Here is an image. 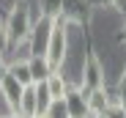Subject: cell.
Listing matches in <instances>:
<instances>
[{
  "label": "cell",
  "instance_id": "6da1fadb",
  "mask_svg": "<svg viewBox=\"0 0 126 118\" xmlns=\"http://www.w3.org/2000/svg\"><path fill=\"white\" fill-rule=\"evenodd\" d=\"M33 8L28 0H16L11 6L8 17H6V33H8V47H19V44H28V38L33 33Z\"/></svg>",
  "mask_w": 126,
  "mask_h": 118
},
{
  "label": "cell",
  "instance_id": "7a4b0ae2",
  "mask_svg": "<svg viewBox=\"0 0 126 118\" xmlns=\"http://www.w3.org/2000/svg\"><path fill=\"white\" fill-rule=\"evenodd\" d=\"M44 55L55 71H60L69 61V22L63 17L52 19V33H49V44H47Z\"/></svg>",
  "mask_w": 126,
  "mask_h": 118
},
{
  "label": "cell",
  "instance_id": "3957f363",
  "mask_svg": "<svg viewBox=\"0 0 126 118\" xmlns=\"http://www.w3.org/2000/svg\"><path fill=\"white\" fill-rule=\"evenodd\" d=\"M79 85L85 88V91H93V88H104V85H107L104 66H101V61H99L93 52H88L85 61H82V77H79Z\"/></svg>",
  "mask_w": 126,
  "mask_h": 118
},
{
  "label": "cell",
  "instance_id": "277c9868",
  "mask_svg": "<svg viewBox=\"0 0 126 118\" xmlns=\"http://www.w3.org/2000/svg\"><path fill=\"white\" fill-rule=\"evenodd\" d=\"M49 33H52V19L38 14L36 25H33V33H30V38H28L30 55H44V52H47V44H49Z\"/></svg>",
  "mask_w": 126,
  "mask_h": 118
},
{
  "label": "cell",
  "instance_id": "5b68a950",
  "mask_svg": "<svg viewBox=\"0 0 126 118\" xmlns=\"http://www.w3.org/2000/svg\"><path fill=\"white\" fill-rule=\"evenodd\" d=\"M91 11H93L91 0H63L60 17L66 19L69 25H85L88 19H91Z\"/></svg>",
  "mask_w": 126,
  "mask_h": 118
},
{
  "label": "cell",
  "instance_id": "8992f818",
  "mask_svg": "<svg viewBox=\"0 0 126 118\" xmlns=\"http://www.w3.org/2000/svg\"><path fill=\"white\" fill-rule=\"evenodd\" d=\"M25 88L28 85H22L16 80V77H11V74H6V80L0 83V96L6 99V107H8V113H19V102H22V93H25Z\"/></svg>",
  "mask_w": 126,
  "mask_h": 118
},
{
  "label": "cell",
  "instance_id": "52a82bcc",
  "mask_svg": "<svg viewBox=\"0 0 126 118\" xmlns=\"http://www.w3.org/2000/svg\"><path fill=\"white\" fill-rule=\"evenodd\" d=\"M66 99V107H69V115L71 118H91V110H88V91L82 85H71L69 93L63 96Z\"/></svg>",
  "mask_w": 126,
  "mask_h": 118
},
{
  "label": "cell",
  "instance_id": "ba28073f",
  "mask_svg": "<svg viewBox=\"0 0 126 118\" xmlns=\"http://www.w3.org/2000/svg\"><path fill=\"white\" fill-rule=\"evenodd\" d=\"M71 85H77V83H69V77L60 74V71H52V74L47 77V91H49L52 99H63V96L69 93Z\"/></svg>",
  "mask_w": 126,
  "mask_h": 118
},
{
  "label": "cell",
  "instance_id": "9c48e42d",
  "mask_svg": "<svg viewBox=\"0 0 126 118\" xmlns=\"http://www.w3.org/2000/svg\"><path fill=\"white\" fill-rule=\"evenodd\" d=\"M28 63H30V74H33V83H47V77L55 71L47 61V55H30L28 58Z\"/></svg>",
  "mask_w": 126,
  "mask_h": 118
},
{
  "label": "cell",
  "instance_id": "30bf717a",
  "mask_svg": "<svg viewBox=\"0 0 126 118\" xmlns=\"http://www.w3.org/2000/svg\"><path fill=\"white\" fill-rule=\"evenodd\" d=\"M19 118H36V85H28L19 102Z\"/></svg>",
  "mask_w": 126,
  "mask_h": 118
},
{
  "label": "cell",
  "instance_id": "8fae6325",
  "mask_svg": "<svg viewBox=\"0 0 126 118\" xmlns=\"http://www.w3.org/2000/svg\"><path fill=\"white\" fill-rule=\"evenodd\" d=\"M28 58H30V55H28ZM28 58H25V61H14V63H8V74L16 77L22 85H33V74H30V63H28Z\"/></svg>",
  "mask_w": 126,
  "mask_h": 118
},
{
  "label": "cell",
  "instance_id": "7c38bea8",
  "mask_svg": "<svg viewBox=\"0 0 126 118\" xmlns=\"http://www.w3.org/2000/svg\"><path fill=\"white\" fill-rule=\"evenodd\" d=\"M38 14L41 17H49V19H58L60 11H63V0H38Z\"/></svg>",
  "mask_w": 126,
  "mask_h": 118
},
{
  "label": "cell",
  "instance_id": "4fadbf2b",
  "mask_svg": "<svg viewBox=\"0 0 126 118\" xmlns=\"http://www.w3.org/2000/svg\"><path fill=\"white\" fill-rule=\"evenodd\" d=\"M44 118H71L69 107H66V99H52L49 107H47V113H44Z\"/></svg>",
  "mask_w": 126,
  "mask_h": 118
},
{
  "label": "cell",
  "instance_id": "5bb4252c",
  "mask_svg": "<svg viewBox=\"0 0 126 118\" xmlns=\"http://www.w3.org/2000/svg\"><path fill=\"white\" fill-rule=\"evenodd\" d=\"M107 118H126V107H123V104H110Z\"/></svg>",
  "mask_w": 126,
  "mask_h": 118
},
{
  "label": "cell",
  "instance_id": "9a60e30c",
  "mask_svg": "<svg viewBox=\"0 0 126 118\" xmlns=\"http://www.w3.org/2000/svg\"><path fill=\"white\" fill-rule=\"evenodd\" d=\"M118 99H121V104L126 107V71H123V77H121V83H118Z\"/></svg>",
  "mask_w": 126,
  "mask_h": 118
},
{
  "label": "cell",
  "instance_id": "2e32d148",
  "mask_svg": "<svg viewBox=\"0 0 126 118\" xmlns=\"http://www.w3.org/2000/svg\"><path fill=\"white\" fill-rule=\"evenodd\" d=\"M8 50V33H6V22H0V52Z\"/></svg>",
  "mask_w": 126,
  "mask_h": 118
},
{
  "label": "cell",
  "instance_id": "e0dca14e",
  "mask_svg": "<svg viewBox=\"0 0 126 118\" xmlns=\"http://www.w3.org/2000/svg\"><path fill=\"white\" fill-rule=\"evenodd\" d=\"M110 6H112L118 14H123V17H126V0H110Z\"/></svg>",
  "mask_w": 126,
  "mask_h": 118
},
{
  "label": "cell",
  "instance_id": "ac0fdd59",
  "mask_svg": "<svg viewBox=\"0 0 126 118\" xmlns=\"http://www.w3.org/2000/svg\"><path fill=\"white\" fill-rule=\"evenodd\" d=\"M6 74H8V61L3 58V52H0V83L6 80Z\"/></svg>",
  "mask_w": 126,
  "mask_h": 118
},
{
  "label": "cell",
  "instance_id": "d6986e66",
  "mask_svg": "<svg viewBox=\"0 0 126 118\" xmlns=\"http://www.w3.org/2000/svg\"><path fill=\"white\" fill-rule=\"evenodd\" d=\"M3 118H19V115H14V113H8V115H3Z\"/></svg>",
  "mask_w": 126,
  "mask_h": 118
},
{
  "label": "cell",
  "instance_id": "ffe728a7",
  "mask_svg": "<svg viewBox=\"0 0 126 118\" xmlns=\"http://www.w3.org/2000/svg\"><path fill=\"white\" fill-rule=\"evenodd\" d=\"M93 3H110V0H93Z\"/></svg>",
  "mask_w": 126,
  "mask_h": 118
},
{
  "label": "cell",
  "instance_id": "44dd1931",
  "mask_svg": "<svg viewBox=\"0 0 126 118\" xmlns=\"http://www.w3.org/2000/svg\"><path fill=\"white\" fill-rule=\"evenodd\" d=\"M121 38H123V41H126V28H123V36H121Z\"/></svg>",
  "mask_w": 126,
  "mask_h": 118
},
{
  "label": "cell",
  "instance_id": "7402d4cb",
  "mask_svg": "<svg viewBox=\"0 0 126 118\" xmlns=\"http://www.w3.org/2000/svg\"><path fill=\"white\" fill-rule=\"evenodd\" d=\"M96 118H107V113H104V115H96Z\"/></svg>",
  "mask_w": 126,
  "mask_h": 118
},
{
  "label": "cell",
  "instance_id": "603a6c76",
  "mask_svg": "<svg viewBox=\"0 0 126 118\" xmlns=\"http://www.w3.org/2000/svg\"><path fill=\"white\" fill-rule=\"evenodd\" d=\"M36 118H38V115H36ZM41 118H44V115H41Z\"/></svg>",
  "mask_w": 126,
  "mask_h": 118
},
{
  "label": "cell",
  "instance_id": "cb8c5ba5",
  "mask_svg": "<svg viewBox=\"0 0 126 118\" xmlns=\"http://www.w3.org/2000/svg\"><path fill=\"white\" fill-rule=\"evenodd\" d=\"M0 118H3V115H0Z\"/></svg>",
  "mask_w": 126,
  "mask_h": 118
}]
</instances>
